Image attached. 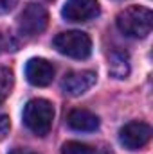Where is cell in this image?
Returning <instances> with one entry per match:
<instances>
[{"instance_id":"cell-15","label":"cell","mask_w":153,"mask_h":154,"mask_svg":"<svg viewBox=\"0 0 153 154\" xmlns=\"http://www.w3.org/2000/svg\"><path fill=\"white\" fill-rule=\"evenodd\" d=\"M9 154H36V152H33L29 149H15V151H11Z\"/></svg>"},{"instance_id":"cell-6","label":"cell","mask_w":153,"mask_h":154,"mask_svg":"<svg viewBox=\"0 0 153 154\" xmlns=\"http://www.w3.org/2000/svg\"><path fill=\"white\" fill-rule=\"evenodd\" d=\"M61 14L69 22H88L99 14L97 0H67Z\"/></svg>"},{"instance_id":"cell-3","label":"cell","mask_w":153,"mask_h":154,"mask_svg":"<svg viewBox=\"0 0 153 154\" xmlns=\"http://www.w3.org/2000/svg\"><path fill=\"white\" fill-rule=\"evenodd\" d=\"M52 43L60 54L69 56L72 59H86L92 54V39L86 32L81 31L60 32Z\"/></svg>"},{"instance_id":"cell-2","label":"cell","mask_w":153,"mask_h":154,"mask_svg":"<svg viewBox=\"0 0 153 154\" xmlns=\"http://www.w3.org/2000/svg\"><path fill=\"white\" fill-rule=\"evenodd\" d=\"M54 108L45 99H31L24 108V124L36 136H47L52 129Z\"/></svg>"},{"instance_id":"cell-10","label":"cell","mask_w":153,"mask_h":154,"mask_svg":"<svg viewBox=\"0 0 153 154\" xmlns=\"http://www.w3.org/2000/svg\"><path fill=\"white\" fill-rule=\"evenodd\" d=\"M108 72L115 79H124L130 74V57L122 50H114L110 54V63H108Z\"/></svg>"},{"instance_id":"cell-12","label":"cell","mask_w":153,"mask_h":154,"mask_svg":"<svg viewBox=\"0 0 153 154\" xmlns=\"http://www.w3.org/2000/svg\"><path fill=\"white\" fill-rule=\"evenodd\" d=\"M61 154H96V151L81 142H67L61 147Z\"/></svg>"},{"instance_id":"cell-8","label":"cell","mask_w":153,"mask_h":154,"mask_svg":"<svg viewBox=\"0 0 153 154\" xmlns=\"http://www.w3.org/2000/svg\"><path fill=\"white\" fill-rule=\"evenodd\" d=\"M25 77L34 86H49L54 79V66L47 59L33 57L25 65Z\"/></svg>"},{"instance_id":"cell-11","label":"cell","mask_w":153,"mask_h":154,"mask_svg":"<svg viewBox=\"0 0 153 154\" xmlns=\"http://www.w3.org/2000/svg\"><path fill=\"white\" fill-rule=\"evenodd\" d=\"M13 84H15L13 70H11V68H7V66H2V68H0V104H2L9 95H11Z\"/></svg>"},{"instance_id":"cell-1","label":"cell","mask_w":153,"mask_h":154,"mask_svg":"<svg viewBox=\"0 0 153 154\" xmlns=\"http://www.w3.org/2000/svg\"><path fill=\"white\" fill-rule=\"evenodd\" d=\"M117 29L128 38H146L153 27V13L144 5H128L117 18Z\"/></svg>"},{"instance_id":"cell-13","label":"cell","mask_w":153,"mask_h":154,"mask_svg":"<svg viewBox=\"0 0 153 154\" xmlns=\"http://www.w3.org/2000/svg\"><path fill=\"white\" fill-rule=\"evenodd\" d=\"M9 129H11V120L7 115H0V140H4L7 134H9Z\"/></svg>"},{"instance_id":"cell-5","label":"cell","mask_w":153,"mask_h":154,"mask_svg":"<svg viewBox=\"0 0 153 154\" xmlns=\"http://www.w3.org/2000/svg\"><path fill=\"white\" fill-rule=\"evenodd\" d=\"M119 140L128 151H139L151 140V127L146 122H128L119 131Z\"/></svg>"},{"instance_id":"cell-4","label":"cell","mask_w":153,"mask_h":154,"mask_svg":"<svg viewBox=\"0 0 153 154\" xmlns=\"http://www.w3.org/2000/svg\"><path fill=\"white\" fill-rule=\"evenodd\" d=\"M49 13L40 4H27L18 16V31L25 38H34L47 29Z\"/></svg>"},{"instance_id":"cell-7","label":"cell","mask_w":153,"mask_h":154,"mask_svg":"<svg viewBox=\"0 0 153 154\" xmlns=\"http://www.w3.org/2000/svg\"><path fill=\"white\" fill-rule=\"evenodd\" d=\"M96 79L97 75L92 70H74V72L65 74L61 81V90L70 97H77L88 91L96 84Z\"/></svg>"},{"instance_id":"cell-9","label":"cell","mask_w":153,"mask_h":154,"mask_svg":"<svg viewBox=\"0 0 153 154\" xmlns=\"http://www.w3.org/2000/svg\"><path fill=\"white\" fill-rule=\"evenodd\" d=\"M67 124L70 129L79 133H92L99 127V118L88 109H72L67 116Z\"/></svg>"},{"instance_id":"cell-14","label":"cell","mask_w":153,"mask_h":154,"mask_svg":"<svg viewBox=\"0 0 153 154\" xmlns=\"http://www.w3.org/2000/svg\"><path fill=\"white\" fill-rule=\"evenodd\" d=\"M18 0H0V14H7L16 7Z\"/></svg>"}]
</instances>
